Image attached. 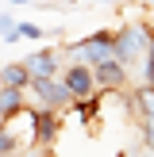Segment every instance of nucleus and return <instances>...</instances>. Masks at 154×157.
<instances>
[{
    "instance_id": "obj_1",
    "label": "nucleus",
    "mask_w": 154,
    "mask_h": 157,
    "mask_svg": "<svg viewBox=\"0 0 154 157\" xmlns=\"http://www.w3.org/2000/svg\"><path fill=\"white\" fill-rule=\"evenodd\" d=\"M150 54V23H127L116 31V58L127 69H143Z\"/></svg>"
},
{
    "instance_id": "obj_2",
    "label": "nucleus",
    "mask_w": 154,
    "mask_h": 157,
    "mask_svg": "<svg viewBox=\"0 0 154 157\" xmlns=\"http://www.w3.org/2000/svg\"><path fill=\"white\" fill-rule=\"evenodd\" d=\"M69 61H85V65H100V61L116 58V31H96V35L81 38V42H69L62 46Z\"/></svg>"
},
{
    "instance_id": "obj_3",
    "label": "nucleus",
    "mask_w": 154,
    "mask_h": 157,
    "mask_svg": "<svg viewBox=\"0 0 154 157\" xmlns=\"http://www.w3.org/2000/svg\"><path fill=\"white\" fill-rule=\"evenodd\" d=\"M27 92L35 96V107H38V111H66L69 100H73V92L66 88L62 77H31Z\"/></svg>"
},
{
    "instance_id": "obj_4",
    "label": "nucleus",
    "mask_w": 154,
    "mask_h": 157,
    "mask_svg": "<svg viewBox=\"0 0 154 157\" xmlns=\"http://www.w3.org/2000/svg\"><path fill=\"white\" fill-rule=\"evenodd\" d=\"M62 81H66V88L73 92V100H89L96 96V73H92V65H85V61H69L66 69H62Z\"/></svg>"
},
{
    "instance_id": "obj_5",
    "label": "nucleus",
    "mask_w": 154,
    "mask_h": 157,
    "mask_svg": "<svg viewBox=\"0 0 154 157\" xmlns=\"http://www.w3.org/2000/svg\"><path fill=\"white\" fill-rule=\"evenodd\" d=\"M92 73H96V88H104V92H123L131 84V69L120 58H108L100 65H92Z\"/></svg>"
},
{
    "instance_id": "obj_6",
    "label": "nucleus",
    "mask_w": 154,
    "mask_h": 157,
    "mask_svg": "<svg viewBox=\"0 0 154 157\" xmlns=\"http://www.w3.org/2000/svg\"><path fill=\"white\" fill-rule=\"evenodd\" d=\"M27 69H31V77H62V50H35V54H27Z\"/></svg>"
},
{
    "instance_id": "obj_7",
    "label": "nucleus",
    "mask_w": 154,
    "mask_h": 157,
    "mask_svg": "<svg viewBox=\"0 0 154 157\" xmlns=\"http://www.w3.org/2000/svg\"><path fill=\"white\" fill-rule=\"evenodd\" d=\"M0 84H8V88H23V92H27V84H31V69H27V61H8V65H0Z\"/></svg>"
},
{
    "instance_id": "obj_8",
    "label": "nucleus",
    "mask_w": 154,
    "mask_h": 157,
    "mask_svg": "<svg viewBox=\"0 0 154 157\" xmlns=\"http://www.w3.org/2000/svg\"><path fill=\"white\" fill-rule=\"evenodd\" d=\"M19 107H27V96H23V88H8V84H0V119L15 115Z\"/></svg>"
},
{
    "instance_id": "obj_9",
    "label": "nucleus",
    "mask_w": 154,
    "mask_h": 157,
    "mask_svg": "<svg viewBox=\"0 0 154 157\" xmlns=\"http://www.w3.org/2000/svg\"><path fill=\"white\" fill-rule=\"evenodd\" d=\"M0 38L4 42H15L19 38V19H12L8 12H0Z\"/></svg>"
},
{
    "instance_id": "obj_10",
    "label": "nucleus",
    "mask_w": 154,
    "mask_h": 157,
    "mask_svg": "<svg viewBox=\"0 0 154 157\" xmlns=\"http://www.w3.org/2000/svg\"><path fill=\"white\" fill-rule=\"evenodd\" d=\"M139 138H143V146L154 153V115L150 119H139Z\"/></svg>"
},
{
    "instance_id": "obj_11",
    "label": "nucleus",
    "mask_w": 154,
    "mask_h": 157,
    "mask_svg": "<svg viewBox=\"0 0 154 157\" xmlns=\"http://www.w3.org/2000/svg\"><path fill=\"white\" fill-rule=\"evenodd\" d=\"M19 38H46V31L38 27V23H27V19H19Z\"/></svg>"
},
{
    "instance_id": "obj_12",
    "label": "nucleus",
    "mask_w": 154,
    "mask_h": 157,
    "mask_svg": "<svg viewBox=\"0 0 154 157\" xmlns=\"http://www.w3.org/2000/svg\"><path fill=\"white\" fill-rule=\"evenodd\" d=\"M8 4H12V8H27L31 0H8Z\"/></svg>"
},
{
    "instance_id": "obj_13",
    "label": "nucleus",
    "mask_w": 154,
    "mask_h": 157,
    "mask_svg": "<svg viewBox=\"0 0 154 157\" xmlns=\"http://www.w3.org/2000/svg\"><path fill=\"white\" fill-rule=\"evenodd\" d=\"M31 157H43V153H31Z\"/></svg>"
},
{
    "instance_id": "obj_14",
    "label": "nucleus",
    "mask_w": 154,
    "mask_h": 157,
    "mask_svg": "<svg viewBox=\"0 0 154 157\" xmlns=\"http://www.w3.org/2000/svg\"><path fill=\"white\" fill-rule=\"evenodd\" d=\"M69 4H77V0H69Z\"/></svg>"
},
{
    "instance_id": "obj_15",
    "label": "nucleus",
    "mask_w": 154,
    "mask_h": 157,
    "mask_svg": "<svg viewBox=\"0 0 154 157\" xmlns=\"http://www.w3.org/2000/svg\"><path fill=\"white\" fill-rule=\"evenodd\" d=\"M100 4H108V0H100Z\"/></svg>"
},
{
    "instance_id": "obj_16",
    "label": "nucleus",
    "mask_w": 154,
    "mask_h": 157,
    "mask_svg": "<svg viewBox=\"0 0 154 157\" xmlns=\"http://www.w3.org/2000/svg\"><path fill=\"white\" fill-rule=\"evenodd\" d=\"M150 4H154V0H150Z\"/></svg>"
},
{
    "instance_id": "obj_17",
    "label": "nucleus",
    "mask_w": 154,
    "mask_h": 157,
    "mask_svg": "<svg viewBox=\"0 0 154 157\" xmlns=\"http://www.w3.org/2000/svg\"><path fill=\"white\" fill-rule=\"evenodd\" d=\"M150 157H154V153H150Z\"/></svg>"
}]
</instances>
